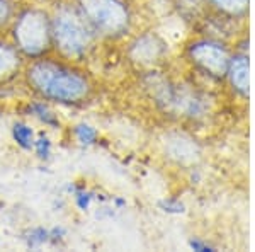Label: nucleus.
Masks as SVG:
<instances>
[{
    "mask_svg": "<svg viewBox=\"0 0 255 252\" xmlns=\"http://www.w3.org/2000/svg\"><path fill=\"white\" fill-rule=\"evenodd\" d=\"M31 111L36 118H39L41 121H44V125H49V126H58V119L53 114V111L49 109L46 104L43 102H34L31 106Z\"/></svg>",
    "mask_w": 255,
    "mask_h": 252,
    "instance_id": "1a4fd4ad",
    "label": "nucleus"
},
{
    "mask_svg": "<svg viewBox=\"0 0 255 252\" xmlns=\"http://www.w3.org/2000/svg\"><path fill=\"white\" fill-rule=\"evenodd\" d=\"M75 136L79 138L80 143H84V145H92V143L97 140V131H96V128L82 123V125L75 126Z\"/></svg>",
    "mask_w": 255,
    "mask_h": 252,
    "instance_id": "9b49d317",
    "label": "nucleus"
},
{
    "mask_svg": "<svg viewBox=\"0 0 255 252\" xmlns=\"http://www.w3.org/2000/svg\"><path fill=\"white\" fill-rule=\"evenodd\" d=\"M228 70L237 90H240L242 94H249V60L245 56H237L228 65Z\"/></svg>",
    "mask_w": 255,
    "mask_h": 252,
    "instance_id": "423d86ee",
    "label": "nucleus"
},
{
    "mask_svg": "<svg viewBox=\"0 0 255 252\" xmlns=\"http://www.w3.org/2000/svg\"><path fill=\"white\" fill-rule=\"evenodd\" d=\"M92 193L89 191H77L75 193V201H77V206H79L80 210H89L90 206V201H92Z\"/></svg>",
    "mask_w": 255,
    "mask_h": 252,
    "instance_id": "4468645a",
    "label": "nucleus"
},
{
    "mask_svg": "<svg viewBox=\"0 0 255 252\" xmlns=\"http://www.w3.org/2000/svg\"><path fill=\"white\" fill-rule=\"evenodd\" d=\"M191 56L199 67H203L211 75H225L228 72V55L216 43L211 41L196 43L191 48Z\"/></svg>",
    "mask_w": 255,
    "mask_h": 252,
    "instance_id": "39448f33",
    "label": "nucleus"
},
{
    "mask_svg": "<svg viewBox=\"0 0 255 252\" xmlns=\"http://www.w3.org/2000/svg\"><path fill=\"white\" fill-rule=\"evenodd\" d=\"M20 67V58L15 48L0 41V78L12 77Z\"/></svg>",
    "mask_w": 255,
    "mask_h": 252,
    "instance_id": "0eeeda50",
    "label": "nucleus"
},
{
    "mask_svg": "<svg viewBox=\"0 0 255 252\" xmlns=\"http://www.w3.org/2000/svg\"><path fill=\"white\" fill-rule=\"evenodd\" d=\"M216 7H220L225 12H232V14H238V12H244L249 5V0H209Z\"/></svg>",
    "mask_w": 255,
    "mask_h": 252,
    "instance_id": "9d476101",
    "label": "nucleus"
},
{
    "mask_svg": "<svg viewBox=\"0 0 255 252\" xmlns=\"http://www.w3.org/2000/svg\"><path fill=\"white\" fill-rule=\"evenodd\" d=\"M77 2L82 15L96 32L118 36L126 31L129 14L121 0H77Z\"/></svg>",
    "mask_w": 255,
    "mask_h": 252,
    "instance_id": "20e7f679",
    "label": "nucleus"
},
{
    "mask_svg": "<svg viewBox=\"0 0 255 252\" xmlns=\"http://www.w3.org/2000/svg\"><path fill=\"white\" fill-rule=\"evenodd\" d=\"M10 12H12V7H10L9 0H0V27L9 20Z\"/></svg>",
    "mask_w": 255,
    "mask_h": 252,
    "instance_id": "2eb2a0df",
    "label": "nucleus"
},
{
    "mask_svg": "<svg viewBox=\"0 0 255 252\" xmlns=\"http://www.w3.org/2000/svg\"><path fill=\"white\" fill-rule=\"evenodd\" d=\"M34 148H36V154L41 159H48L49 154H51V142H49L46 136H41L38 142H34Z\"/></svg>",
    "mask_w": 255,
    "mask_h": 252,
    "instance_id": "ddd939ff",
    "label": "nucleus"
},
{
    "mask_svg": "<svg viewBox=\"0 0 255 252\" xmlns=\"http://www.w3.org/2000/svg\"><path fill=\"white\" fill-rule=\"evenodd\" d=\"M12 135H14V140L17 142V145L22 147V148H26V150H29V148L34 145L32 130L27 125H24V123H17V125H14Z\"/></svg>",
    "mask_w": 255,
    "mask_h": 252,
    "instance_id": "6e6552de",
    "label": "nucleus"
},
{
    "mask_svg": "<svg viewBox=\"0 0 255 252\" xmlns=\"http://www.w3.org/2000/svg\"><path fill=\"white\" fill-rule=\"evenodd\" d=\"M14 41L26 56H41L51 46V20L43 10L29 9L19 15L14 26Z\"/></svg>",
    "mask_w": 255,
    "mask_h": 252,
    "instance_id": "7ed1b4c3",
    "label": "nucleus"
},
{
    "mask_svg": "<svg viewBox=\"0 0 255 252\" xmlns=\"http://www.w3.org/2000/svg\"><path fill=\"white\" fill-rule=\"evenodd\" d=\"M49 241V232L44 229H36L32 230L29 234V237H27V244H29L31 247H36V246H41V244L48 242Z\"/></svg>",
    "mask_w": 255,
    "mask_h": 252,
    "instance_id": "f8f14e48",
    "label": "nucleus"
},
{
    "mask_svg": "<svg viewBox=\"0 0 255 252\" xmlns=\"http://www.w3.org/2000/svg\"><path fill=\"white\" fill-rule=\"evenodd\" d=\"M94 31L73 5H60L51 19V38L56 48L67 58H79L92 46Z\"/></svg>",
    "mask_w": 255,
    "mask_h": 252,
    "instance_id": "f03ea898",
    "label": "nucleus"
},
{
    "mask_svg": "<svg viewBox=\"0 0 255 252\" xmlns=\"http://www.w3.org/2000/svg\"><path fill=\"white\" fill-rule=\"evenodd\" d=\"M27 82L44 99L77 104L89 97L90 84L79 70L55 60H38L27 68Z\"/></svg>",
    "mask_w": 255,
    "mask_h": 252,
    "instance_id": "f257e3e1",
    "label": "nucleus"
}]
</instances>
